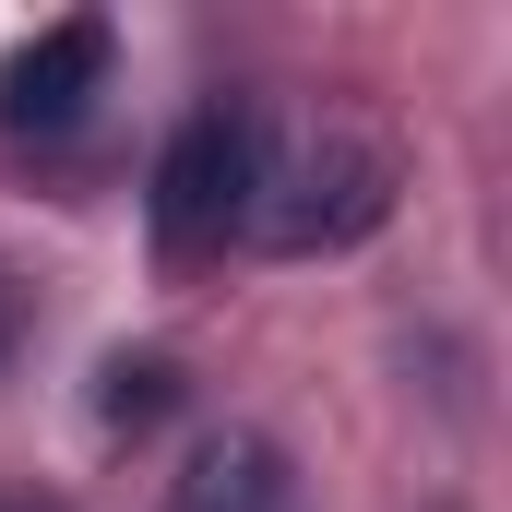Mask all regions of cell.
<instances>
[{"mask_svg": "<svg viewBox=\"0 0 512 512\" xmlns=\"http://www.w3.org/2000/svg\"><path fill=\"white\" fill-rule=\"evenodd\" d=\"M262 179H274V167H262V108L203 96L191 120L167 131V155H155V251H167V262L227 251V239L251 227Z\"/></svg>", "mask_w": 512, "mask_h": 512, "instance_id": "cell-1", "label": "cell"}, {"mask_svg": "<svg viewBox=\"0 0 512 512\" xmlns=\"http://www.w3.org/2000/svg\"><path fill=\"white\" fill-rule=\"evenodd\" d=\"M382 215H393V155L358 143V131H322V143L298 155V179H262L251 239L286 251V262H310V251H358Z\"/></svg>", "mask_w": 512, "mask_h": 512, "instance_id": "cell-2", "label": "cell"}, {"mask_svg": "<svg viewBox=\"0 0 512 512\" xmlns=\"http://www.w3.org/2000/svg\"><path fill=\"white\" fill-rule=\"evenodd\" d=\"M96 96H108V24H96V12H60L48 36H24V48L0 60V131H12V143L84 131Z\"/></svg>", "mask_w": 512, "mask_h": 512, "instance_id": "cell-3", "label": "cell"}, {"mask_svg": "<svg viewBox=\"0 0 512 512\" xmlns=\"http://www.w3.org/2000/svg\"><path fill=\"white\" fill-rule=\"evenodd\" d=\"M167 512H286V453L262 429H215L191 441V465L167 477Z\"/></svg>", "mask_w": 512, "mask_h": 512, "instance_id": "cell-4", "label": "cell"}, {"mask_svg": "<svg viewBox=\"0 0 512 512\" xmlns=\"http://www.w3.org/2000/svg\"><path fill=\"white\" fill-rule=\"evenodd\" d=\"M179 358H155V346H143V358H108V382H96V417H108V441H143V429H167V417H179Z\"/></svg>", "mask_w": 512, "mask_h": 512, "instance_id": "cell-5", "label": "cell"}, {"mask_svg": "<svg viewBox=\"0 0 512 512\" xmlns=\"http://www.w3.org/2000/svg\"><path fill=\"white\" fill-rule=\"evenodd\" d=\"M0 512H60V501H36V489H0Z\"/></svg>", "mask_w": 512, "mask_h": 512, "instance_id": "cell-6", "label": "cell"}]
</instances>
